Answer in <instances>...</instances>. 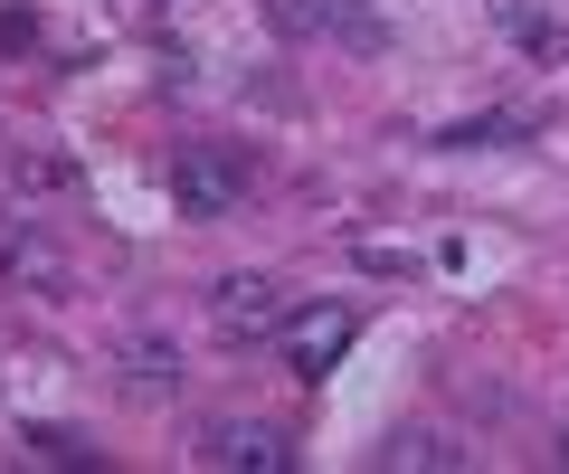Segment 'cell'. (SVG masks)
I'll return each instance as SVG.
<instances>
[{"mask_svg": "<svg viewBox=\"0 0 569 474\" xmlns=\"http://www.w3.org/2000/svg\"><path fill=\"white\" fill-rule=\"evenodd\" d=\"M351 332H361V323H351L342 304L305 313V323H284V371H295V380H323L332 361H342V351H351Z\"/></svg>", "mask_w": 569, "mask_h": 474, "instance_id": "4", "label": "cell"}, {"mask_svg": "<svg viewBox=\"0 0 569 474\" xmlns=\"http://www.w3.org/2000/svg\"><path fill=\"white\" fill-rule=\"evenodd\" d=\"M209 323H219V342H276L284 323H295V304H284V285L276 275H219L209 285Z\"/></svg>", "mask_w": 569, "mask_h": 474, "instance_id": "2", "label": "cell"}, {"mask_svg": "<svg viewBox=\"0 0 569 474\" xmlns=\"http://www.w3.org/2000/svg\"><path fill=\"white\" fill-rule=\"evenodd\" d=\"M560 465H569V436H560Z\"/></svg>", "mask_w": 569, "mask_h": 474, "instance_id": "11", "label": "cell"}, {"mask_svg": "<svg viewBox=\"0 0 569 474\" xmlns=\"http://www.w3.org/2000/svg\"><path fill=\"white\" fill-rule=\"evenodd\" d=\"M39 29H29V10H0V48H29Z\"/></svg>", "mask_w": 569, "mask_h": 474, "instance_id": "10", "label": "cell"}, {"mask_svg": "<svg viewBox=\"0 0 569 474\" xmlns=\"http://www.w3.org/2000/svg\"><path fill=\"white\" fill-rule=\"evenodd\" d=\"M190 455H200L209 474H284V465H295L284 427H266V417H209Z\"/></svg>", "mask_w": 569, "mask_h": 474, "instance_id": "3", "label": "cell"}, {"mask_svg": "<svg viewBox=\"0 0 569 474\" xmlns=\"http://www.w3.org/2000/svg\"><path fill=\"white\" fill-rule=\"evenodd\" d=\"M114 361H123V399H162V390H181V351H171L162 332H133Z\"/></svg>", "mask_w": 569, "mask_h": 474, "instance_id": "5", "label": "cell"}, {"mask_svg": "<svg viewBox=\"0 0 569 474\" xmlns=\"http://www.w3.org/2000/svg\"><path fill=\"white\" fill-rule=\"evenodd\" d=\"M238 200H247V152L190 143L181 162H171V209H181V219H228Z\"/></svg>", "mask_w": 569, "mask_h": 474, "instance_id": "1", "label": "cell"}, {"mask_svg": "<svg viewBox=\"0 0 569 474\" xmlns=\"http://www.w3.org/2000/svg\"><path fill=\"white\" fill-rule=\"evenodd\" d=\"M0 275H29V285H67V266H58V248H48L29 219H10L0 228Z\"/></svg>", "mask_w": 569, "mask_h": 474, "instance_id": "7", "label": "cell"}, {"mask_svg": "<svg viewBox=\"0 0 569 474\" xmlns=\"http://www.w3.org/2000/svg\"><path fill=\"white\" fill-rule=\"evenodd\" d=\"M380 465H389V474H456V465H466V446H456L447 427H399V436L380 446Z\"/></svg>", "mask_w": 569, "mask_h": 474, "instance_id": "6", "label": "cell"}, {"mask_svg": "<svg viewBox=\"0 0 569 474\" xmlns=\"http://www.w3.org/2000/svg\"><path fill=\"white\" fill-rule=\"evenodd\" d=\"M503 20H512V39H522L531 58H569V29L560 20H531V10H503Z\"/></svg>", "mask_w": 569, "mask_h": 474, "instance_id": "8", "label": "cell"}, {"mask_svg": "<svg viewBox=\"0 0 569 474\" xmlns=\"http://www.w3.org/2000/svg\"><path fill=\"white\" fill-rule=\"evenodd\" d=\"M503 133H522V124H512V114H475V124H456L447 143H456V152H475V143H503Z\"/></svg>", "mask_w": 569, "mask_h": 474, "instance_id": "9", "label": "cell"}]
</instances>
